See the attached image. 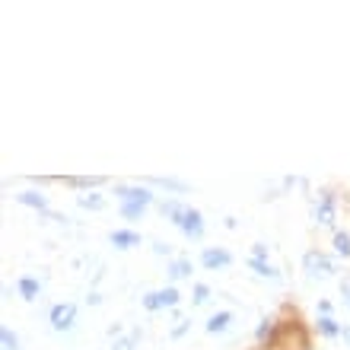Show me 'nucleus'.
I'll use <instances>...</instances> for the list:
<instances>
[{
  "instance_id": "1",
  "label": "nucleus",
  "mask_w": 350,
  "mask_h": 350,
  "mask_svg": "<svg viewBox=\"0 0 350 350\" xmlns=\"http://www.w3.org/2000/svg\"><path fill=\"white\" fill-rule=\"evenodd\" d=\"M261 350H312V338H309V328L303 325L299 312H293L290 319H280V315H277L274 338Z\"/></svg>"
},
{
  "instance_id": "2",
  "label": "nucleus",
  "mask_w": 350,
  "mask_h": 350,
  "mask_svg": "<svg viewBox=\"0 0 350 350\" xmlns=\"http://www.w3.org/2000/svg\"><path fill=\"white\" fill-rule=\"evenodd\" d=\"M115 198H118V211L124 220H144V213H147L150 204H157V194L153 188L144 182L137 185H128V182H118L115 185Z\"/></svg>"
},
{
  "instance_id": "3",
  "label": "nucleus",
  "mask_w": 350,
  "mask_h": 350,
  "mask_svg": "<svg viewBox=\"0 0 350 350\" xmlns=\"http://www.w3.org/2000/svg\"><path fill=\"white\" fill-rule=\"evenodd\" d=\"M303 271L312 277V280H328V277L338 274L334 258H332V255H325V252H319V249L303 252Z\"/></svg>"
},
{
  "instance_id": "4",
  "label": "nucleus",
  "mask_w": 350,
  "mask_h": 350,
  "mask_svg": "<svg viewBox=\"0 0 350 350\" xmlns=\"http://www.w3.org/2000/svg\"><path fill=\"white\" fill-rule=\"evenodd\" d=\"M178 303H182V293H178L172 284L159 286V290H150V293L140 296V306H144L147 312H163V309H175Z\"/></svg>"
},
{
  "instance_id": "5",
  "label": "nucleus",
  "mask_w": 350,
  "mask_h": 350,
  "mask_svg": "<svg viewBox=\"0 0 350 350\" xmlns=\"http://www.w3.org/2000/svg\"><path fill=\"white\" fill-rule=\"evenodd\" d=\"M312 220L319 223V226H332L338 223V194L332 191V188H322L319 191V198H315L312 204Z\"/></svg>"
},
{
  "instance_id": "6",
  "label": "nucleus",
  "mask_w": 350,
  "mask_h": 350,
  "mask_svg": "<svg viewBox=\"0 0 350 350\" xmlns=\"http://www.w3.org/2000/svg\"><path fill=\"white\" fill-rule=\"evenodd\" d=\"M48 322H51V332L67 334L77 328V303H55L51 312H48Z\"/></svg>"
},
{
  "instance_id": "7",
  "label": "nucleus",
  "mask_w": 350,
  "mask_h": 350,
  "mask_svg": "<svg viewBox=\"0 0 350 350\" xmlns=\"http://www.w3.org/2000/svg\"><path fill=\"white\" fill-rule=\"evenodd\" d=\"M178 230H182V236H185V239L201 242V239H204V232H207V223H204V213L198 211V207H191V204H188V211H185L182 223H178Z\"/></svg>"
},
{
  "instance_id": "8",
  "label": "nucleus",
  "mask_w": 350,
  "mask_h": 350,
  "mask_svg": "<svg viewBox=\"0 0 350 350\" xmlns=\"http://www.w3.org/2000/svg\"><path fill=\"white\" fill-rule=\"evenodd\" d=\"M232 265V252L223 245H207L201 252V267L204 271H226Z\"/></svg>"
},
{
  "instance_id": "9",
  "label": "nucleus",
  "mask_w": 350,
  "mask_h": 350,
  "mask_svg": "<svg viewBox=\"0 0 350 350\" xmlns=\"http://www.w3.org/2000/svg\"><path fill=\"white\" fill-rule=\"evenodd\" d=\"M236 322V312L232 309H220V312H213L207 322H204V332L207 334H226Z\"/></svg>"
},
{
  "instance_id": "10",
  "label": "nucleus",
  "mask_w": 350,
  "mask_h": 350,
  "mask_svg": "<svg viewBox=\"0 0 350 350\" xmlns=\"http://www.w3.org/2000/svg\"><path fill=\"white\" fill-rule=\"evenodd\" d=\"M315 334L325 338V341H334L344 334V325L334 319V315H315Z\"/></svg>"
},
{
  "instance_id": "11",
  "label": "nucleus",
  "mask_w": 350,
  "mask_h": 350,
  "mask_svg": "<svg viewBox=\"0 0 350 350\" xmlns=\"http://www.w3.org/2000/svg\"><path fill=\"white\" fill-rule=\"evenodd\" d=\"M61 182H64L67 188H77V191L83 194V191H96L99 185H105V178H102V175H64Z\"/></svg>"
},
{
  "instance_id": "12",
  "label": "nucleus",
  "mask_w": 350,
  "mask_h": 350,
  "mask_svg": "<svg viewBox=\"0 0 350 350\" xmlns=\"http://www.w3.org/2000/svg\"><path fill=\"white\" fill-rule=\"evenodd\" d=\"M185 211H188V204L178 201V198H166V201H159V213H163V220H169L172 226H178V223H182Z\"/></svg>"
},
{
  "instance_id": "13",
  "label": "nucleus",
  "mask_w": 350,
  "mask_h": 350,
  "mask_svg": "<svg viewBox=\"0 0 350 350\" xmlns=\"http://www.w3.org/2000/svg\"><path fill=\"white\" fill-rule=\"evenodd\" d=\"M109 242L115 245V249L128 252V249H137L140 242H144V236H140L137 230H115V232L109 236Z\"/></svg>"
},
{
  "instance_id": "14",
  "label": "nucleus",
  "mask_w": 350,
  "mask_h": 350,
  "mask_svg": "<svg viewBox=\"0 0 350 350\" xmlns=\"http://www.w3.org/2000/svg\"><path fill=\"white\" fill-rule=\"evenodd\" d=\"M191 271H194V265H191V258H172L166 265V277H169V284H178V280H188L191 277Z\"/></svg>"
},
{
  "instance_id": "15",
  "label": "nucleus",
  "mask_w": 350,
  "mask_h": 350,
  "mask_svg": "<svg viewBox=\"0 0 350 350\" xmlns=\"http://www.w3.org/2000/svg\"><path fill=\"white\" fill-rule=\"evenodd\" d=\"M16 293L26 299V303H36L38 296H42V280L38 277H29V274H23L16 280Z\"/></svg>"
},
{
  "instance_id": "16",
  "label": "nucleus",
  "mask_w": 350,
  "mask_h": 350,
  "mask_svg": "<svg viewBox=\"0 0 350 350\" xmlns=\"http://www.w3.org/2000/svg\"><path fill=\"white\" fill-rule=\"evenodd\" d=\"M16 201L23 204V207H32V211H38V213H51V211H48V198H45L42 191H36V188H26V191H19Z\"/></svg>"
},
{
  "instance_id": "17",
  "label": "nucleus",
  "mask_w": 350,
  "mask_h": 350,
  "mask_svg": "<svg viewBox=\"0 0 350 350\" xmlns=\"http://www.w3.org/2000/svg\"><path fill=\"white\" fill-rule=\"evenodd\" d=\"M144 185H150V188H163V191H172V198H175V194L188 191V185L178 182V178H169V175H153V178H144Z\"/></svg>"
},
{
  "instance_id": "18",
  "label": "nucleus",
  "mask_w": 350,
  "mask_h": 350,
  "mask_svg": "<svg viewBox=\"0 0 350 350\" xmlns=\"http://www.w3.org/2000/svg\"><path fill=\"white\" fill-rule=\"evenodd\" d=\"M77 204L83 207V211H92V213H99L109 207V201H105V194L99 191H83V194H77Z\"/></svg>"
},
{
  "instance_id": "19",
  "label": "nucleus",
  "mask_w": 350,
  "mask_h": 350,
  "mask_svg": "<svg viewBox=\"0 0 350 350\" xmlns=\"http://www.w3.org/2000/svg\"><path fill=\"white\" fill-rule=\"evenodd\" d=\"M274 332H277V315H265L258 322V328H255V344H258V350L274 338Z\"/></svg>"
},
{
  "instance_id": "20",
  "label": "nucleus",
  "mask_w": 350,
  "mask_h": 350,
  "mask_svg": "<svg viewBox=\"0 0 350 350\" xmlns=\"http://www.w3.org/2000/svg\"><path fill=\"white\" fill-rule=\"evenodd\" d=\"M245 265L252 267V271H255V274L258 277H265V280H280V271H277L274 265H271V261L267 258H249L245 261Z\"/></svg>"
},
{
  "instance_id": "21",
  "label": "nucleus",
  "mask_w": 350,
  "mask_h": 350,
  "mask_svg": "<svg viewBox=\"0 0 350 350\" xmlns=\"http://www.w3.org/2000/svg\"><path fill=\"white\" fill-rule=\"evenodd\" d=\"M334 255L338 258H350V232L334 230Z\"/></svg>"
},
{
  "instance_id": "22",
  "label": "nucleus",
  "mask_w": 350,
  "mask_h": 350,
  "mask_svg": "<svg viewBox=\"0 0 350 350\" xmlns=\"http://www.w3.org/2000/svg\"><path fill=\"white\" fill-rule=\"evenodd\" d=\"M211 296H213V290L207 284H194L191 286V306H207L211 303Z\"/></svg>"
},
{
  "instance_id": "23",
  "label": "nucleus",
  "mask_w": 350,
  "mask_h": 350,
  "mask_svg": "<svg viewBox=\"0 0 350 350\" xmlns=\"http://www.w3.org/2000/svg\"><path fill=\"white\" fill-rule=\"evenodd\" d=\"M0 350H19V334L13 328H0Z\"/></svg>"
},
{
  "instance_id": "24",
  "label": "nucleus",
  "mask_w": 350,
  "mask_h": 350,
  "mask_svg": "<svg viewBox=\"0 0 350 350\" xmlns=\"http://www.w3.org/2000/svg\"><path fill=\"white\" fill-rule=\"evenodd\" d=\"M134 341H137V334H131V338H118L109 350H134Z\"/></svg>"
},
{
  "instance_id": "25",
  "label": "nucleus",
  "mask_w": 350,
  "mask_h": 350,
  "mask_svg": "<svg viewBox=\"0 0 350 350\" xmlns=\"http://www.w3.org/2000/svg\"><path fill=\"white\" fill-rule=\"evenodd\" d=\"M188 328H191V319H182V325H175L169 338H172V341H178V338H185V334H188Z\"/></svg>"
},
{
  "instance_id": "26",
  "label": "nucleus",
  "mask_w": 350,
  "mask_h": 350,
  "mask_svg": "<svg viewBox=\"0 0 350 350\" xmlns=\"http://www.w3.org/2000/svg\"><path fill=\"white\" fill-rule=\"evenodd\" d=\"M153 252H157V255H166V258L172 261V245H169V242H153Z\"/></svg>"
},
{
  "instance_id": "27",
  "label": "nucleus",
  "mask_w": 350,
  "mask_h": 350,
  "mask_svg": "<svg viewBox=\"0 0 350 350\" xmlns=\"http://www.w3.org/2000/svg\"><path fill=\"white\" fill-rule=\"evenodd\" d=\"M249 258H267V245H265V242H255V245H252Z\"/></svg>"
},
{
  "instance_id": "28",
  "label": "nucleus",
  "mask_w": 350,
  "mask_h": 350,
  "mask_svg": "<svg viewBox=\"0 0 350 350\" xmlns=\"http://www.w3.org/2000/svg\"><path fill=\"white\" fill-rule=\"evenodd\" d=\"M332 312H334L332 299H319V315H332Z\"/></svg>"
},
{
  "instance_id": "29",
  "label": "nucleus",
  "mask_w": 350,
  "mask_h": 350,
  "mask_svg": "<svg viewBox=\"0 0 350 350\" xmlns=\"http://www.w3.org/2000/svg\"><path fill=\"white\" fill-rule=\"evenodd\" d=\"M341 296H344V303H347V309H350V277L341 280Z\"/></svg>"
},
{
  "instance_id": "30",
  "label": "nucleus",
  "mask_w": 350,
  "mask_h": 350,
  "mask_svg": "<svg viewBox=\"0 0 350 350\" xmlns=\"http://www.w3.org/2000/svg\"><path fill=\"white\" fill-rule=\"evenodd\" d=\"M86 299H90V306H99V303H102V296H99V293H90Z\"/></svg>"
},
{
  "instance_id": "31",
  "label": "nucleus",
  "mask_w": 350,
  "mask_h": 350,
  "mask_svg": "<svg viewBox=\"0 0 350 350\" xmlns=\"http://www.w3.org/2000/svg\"><path fill=\"white\" fill-rule=\"evenodd\" d=\"M341 338H344V341L350 344V325H347V328H344V334H341Z\"/></svg>"
}]
</instances>
